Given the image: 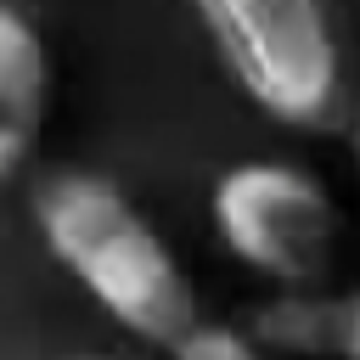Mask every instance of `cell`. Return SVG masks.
Masks as SVG:
<instances>
[{
    "mask_svg": "<svg viewBox=\"0 0 360 360\" xmlns=\"http://www.w3.org/2000/svg\"><path fill=\"white\" fill-rule=\"evenodd\" d=\"M34 225L51 259L141 343L169 349L197 321V287L152 219L101 174L62 169L34 191Z\"/></svg>",
    "mask_w": 360,
    "mask_h": 360,
    "instance_id": "6da1fadb",
    "label": "cell"
},
{
    "mask_svg": "<svg viewBox=\"0 0 360 360\" xmlns=\"http://www.w3.org/2000/svg\"><path fill=\"white\" fill-rule=\"evenodd\" d=\"M248 101L332 135L360 107V51L343 0H191Z\"/></svg>",
    "mask_w": 360,
    "mask_h": 360,
    "instance_id": "7a4b0ae2",
    "label": "cell"
},
{
    "mask_svg": "<svg viewBox=\"0 0 360 360\" xmlns=\"http://www.w3.org/2000/svg\"><path fill=\"white\" fill-rule=\"evenodd\" d=\"M208 214L225 253H236L248 270H259L276 287H321V276L332 270L338 202L298 163L253 158L225 169L214 180Z\"/></svg>",
    "mask_w": 360,
    "mask_h": 360,
    "instance_id": "3957f363",
    "label": "cell"
},
{
    "mask_svg": "<svg viewBox=\"0 0 360 360\" xmlns=\"http://www.w3.org/2000/svg\"><path fill=\"white\" fill-rule=\"evenodd\" d=\"M51 107V62L39 28L0 0V174H11L45 124Z\"/></svg>",
    "mask_w": 360,
    "mask_h": 360,
    "instance_id": "277c9868",
    "label": "cell"
},
{
    "mask_svg": "<svg viewBox=\"0 0 360 360\" xmlns=\"http://www.w3.org/2000/svg\"><path fill=\"white\" fill-rule=\"evenodd\" d=\"M343 298H326L315 287H276L270 304L253 309V338L281 354H338Z\"/></svg>",
    "mask_w": 360,
    "mask_h": 360,
    "instance_id": "5b68a950",
    "label": "cell"
},
{
    "mask_svg": "<svg viewBox=\"0 0 360 360\" xmlns=\"http://www.w3.org/2000/svg\"><path fill=\"white\" fill-rule=\"evenodd\" d=\"M169 360H264V343L253 338V326H225V321H186L169 343Z\"/></svg>",
    "mask_w": 360,
    "mask_h": 360,
    "instance_id": "8992f818",
    "label": "cell"
},
{
    "mask_svg": "<svg viewBox=\"0 0 360 360\" xmlns=\"http://www.w3.org/2000/svg\"><path fill=\"white\" fill-rule=\"evenodd\" d=\"M338 360H360V292L343 298V326H338Z\"/></svg>",
    "mask_w": 360,
    "mask_h": 360,
    "instance_id": "52a82bcc",
    "label": "cell"
},
{
    "mask_svg": "<svg viewBox=\"0 0 360 360\" xmlns=\"http://www.w3.org/2000/svg\"><path fill=\"white\" fill-rule=\"evenodd\" d=\"M343 129H349V152H354V163H360V107H354V118H349Z\"/></svg>",
    "mask_w": 360,
    "mask_h": 360,
    "instance_id": "ba28073f",
    "label": "cell"
},
{
    "mask_svg": "<svg viewBox=\"0 0 360 360\" xmlns=\"http://www.w3.org/2000/svg\"><path fill=\"white\" fill-rule=\"evenodd\" d=\"M79 360H118V354H79Z\"/></svg>",
    "mask_w": 360,
    "mask_h": 360,
    "instance_id": "9c48e42d",
    "label": "cell"
}]
</instances>
